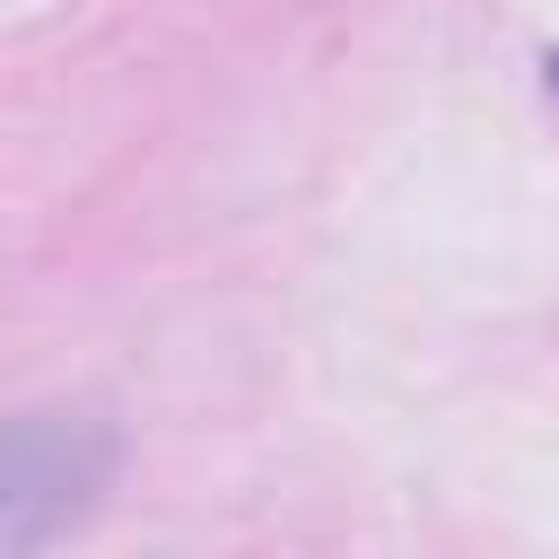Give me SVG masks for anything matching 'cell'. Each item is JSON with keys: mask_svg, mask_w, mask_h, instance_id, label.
<instances>
[{"mask_svg": "<svg viewBox=\"0 0 559 559\" xmlns=\"http://www.w3.org/2000/svg\"><path fill=\"white\" fill-rule=\"evenodd\" d=\"M105 428L79 411H35L17 428H0V550H35L61 524H79V507L105 489Z\"/></svg>", "mask_w": 559, "mask_h": 559, "instance_id": "1", "label": "cell"}, {"mask_svg": "<svg viewBox=\"0 0 559 559\" xmlns=\"http://www.w3.org/2000/svg\"><path fill=\"white\" fill-rule=\"evenodd\" d=\"M550 79H559V61H550Z\"/></svg>", "mask_w": 559, "mask_h": 559, "instance_id": "2", "label": "cell"}]
</instances>
